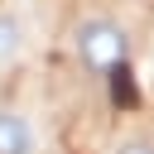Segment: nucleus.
Masks as SVG:
<instances>
[{"instance_id":"nucleus-4","label":"nucleus","mask_w":154,"mask_h":154,"mask_svg":"<svg viewBox=\"0 0 154 154\" xmlns=\"http://www.w3.org/2000/svg\"><path fill=\"white\" fill-rule=\"evenodd\" d=\"M116 154H154V135H130L116 144Z\"/></svg>"},{"instance_id":"nucleus-3","label":"nucleus","mask_w":154,"mask_h":154,"mask_svg":"<svg viewBox=\"0 0 154 154\" xmlns=\"http://www.w3.org/2000/svg\"><path fill=\"white\" fill-rule=\"evenodd\" d=\"M24 48H29V19H24V10L0 5V67L19 63Z\"/></svg>"},{"instance_id":"nucleus-2","label":"nucleus","mask_w":154,"mask_h":154,"mask_svg":"<svg viewBox=\"0 0 154 154\" xmlns=\"http://www.w3.org/2000/svg\"><path fill=\"white\" fill-rule=\"evenodd\" d=\"M0 154H38V130L14 106H0Z\"/></svg>"},{"instance_id":"nucleus-1","label":"nucleus","mask_w":154,"mask_h":154,"mask_svg":"<svg viewBox=\"0 0 154 154\" xmlns=\"http://www.w3.org/2000/svg\"><path fill=\"white\" fill-rule=\"evenodd\" d=\"M72 48L91 72H111V67L125 63V29L116 19H106V14H87L77 24V34H72Z\"/></svg>"}]
</instances>
